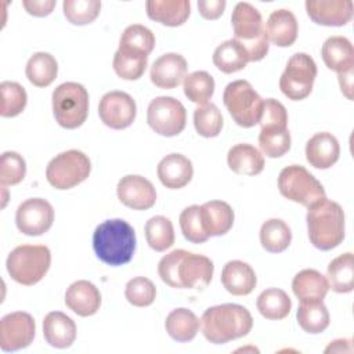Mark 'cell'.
<instances>
[{
	"mask_svg": "<svg viewBox=\"0 0 354 354\" xmlns=\"http://www.w3.org/2000/svg\"><path fill=\"white\" fill-rule=\"evenodd\" d=\"M213 271L214 266L209 257L184 249L171 250L158 264L160 279L176 289H205Z\"/></svg>",
	"mask_w": 354,
	"mask_h": 354,
	"instance_id": "6da1fadb",
	"label": "cell"
},
{
	"mask_svg": "<svg viewBox=\"0 0 354 354\" xmlns=\"http://www.w3.org/2000/svg\"><path fill=\"white\" fill-rule=\"evenodd\" d=\"M253 326L249 310L241 304L224 303L209 307L201 318L205 339L214 344H224L246 336Z\"/></svg>",
	"mask_w": 354,
	"mask_h": 354,
	"instance_id": "7a4b0ae2",
	"label": "cell"
},
{
	"mask_svg": "<svg viewBox=\"0 0 354 354\" xmlns=\"http://www.w3.org/2000/svg\"><path fill=\"white\" fill-rule=\"evenodd\" d=\"M134 228L123 218L105 220L93 234V249L97 257L108 266H123L136 252Z\"/></svg>",
	"mask_w": 354,
	"mask_h": 354,
	"instance_id": "3957f363",
	"label": "cell"
},
{
	"mask_svg": "<svg viewBox=\"0 0 354 354\" xmlns=\"http://www.w3.org/2000/svg\"><path fill=\"white\" fill-rule=\"evenodd\" d=\"M307 231L310 242L319 250H332L344 239V212L330 199H321L308 207Z\"/></svg>",
	"mask_w": 354,
	"mask_h": 354,
	"instance_id": "277c9868",
	"label": "cell"
},
{
	"mask_svg": "<svg viewBox=\"0 0 354 354\" xmlns=\"http://www.w3.org/2000/svg\"><path fill=\"white\" fill-rule=\"evenodd\" d=\"M234 39L248 51L249 62L263 59L268 53V37L260 11L246 1H239L231 15Z\"/></svg>",
	"mask_w": 354,
	"mask_h": 354,
	"instance_id": "5b68a950",
	"label": "cell"
},
{
	"mask_svg": "<svg viewBox=\"0 0 354 354\" xmlns=\"http://www.w3.org/2000/svg\"><path fill=\"white\" fill-rule=\"evenodd\" d=\"M261 130L259 145L268 158H279L290 149V133L288 130L286 108L275 98H267L260 119Z\"/></svg>",
	"mask_w": 354,
	"mask_h": 354,
	"instance_id": "8992f818",
	"label": "cell"
},
{
	"mask_svg": "<svg viewBox=\"0 0 354 354\" xmlns=\"http://www.w3.org/2000/svg\"><path fill=\"white\" fill-rule=\"evenodd\" d=\"M51 264V252L44 245H19L11 250L6 266L10 277L25 286L43 279Z\"/></svg>",
	"mask_w": 354,
	"mask_h": 354,
	"instance_id": "52a82bcc",
	"label": "cell"
},
{
	"mask_svg": "<svg viewBox=\"0 0 354 354\" xmlns=\"http://www.w3.org/2000/svg\"><path fill=\"white\" fill-rule=\"evenodd\" d=\"M224 105L241 127H253L260 123L264 100L248 80H235L227 84L223 94Z\"/></svg>",
	"mask_w": 354,
	"mask_h": 354,
	"instance_id": "ba28073f",
	"label": "cell"
},
{
	"mask_svg": "<svg viewBox=\"0 0 354 354\" xmlns=\"http://www.w3.org/2000/svg\"><path fill=\"white\" fill-rule=\"evenodd\" d=\"M53 112L64 129L80 127L88 113V93L83 84L65 82L53 91Z\"/></svg>",
	"mask_w": 354,
	"mask_h": 354,
	"instance_id": "9c48e42d",
	"label": "cell"
},
{
	"mask_svg": "<svg viewBox=\"0 0 354 354\" xmlns=\"http://www.w3.org/2000/svg\"><path fill=\"white\" fill-rule=\"evenodd\" d=\"M278 189L282 196L307 209L326 198L322 184L300 165H290L281 170L278 176Z\"/></svg>",
	"mask_w": 354,
	"mask_h": 354,
	"instance_id": "30bf717a",
	"label": "cell"
},
{
	"mask_svg": "<svg viewBox=\"0 0 354 354\" xmlns=\"http://www.w3.org/2000/svg\"><path fill=\"white\" fill-rule=\"evenodd\" d=\"M91 171L88 156L77 149H68L54 156L46 169L48 184L57 189H69L83 183Z\"/></svg>",
	"mask_w": 354,
	"mask_h": 354,
	"instance_id": "8fae6325",
	"label": "cell"
},
{
	"mask_svg": "<svg viewBox=\"0 0 354 354\" xmlns=\"http://www.w3.org/2000/svg\"><path fill=\"white\" fill-rule=\"evenodd\" d=\"M315 77V61L306 53H296L288 59L279 77V88L289 100L300 101L310 95Z\"/></svg>",
	"mask_w": 354,
	"mask_h": 354,
	"instance_id": "7c38bea8",
	"label": "cell"
},
{
	"mask_svg": "<svg viewBox=\"0 0 354 354\" xmlns=\"http://www.w3.org/2000/svg\"><path fill=\"white\" fill-rule=\"evenodd\" d=\"M147 122L155 133L165 137H173L184 130L187 111L174 97H155L148 105Z\"/></svg>",
	"mask_w": 354,
	"mask_h": 354,
	"instance_id": "4fadbf2b",
	"label": "cell"
},
{
	"mask_svg": "<svg viewBox=\"0 0 354 354\" xmlns=\"http://www.w3.org/2000/svg\"><path fill=\"white\" fill-rule=\"evenodd\" d=\"M54 221V209L43 198H29L24 201L15 213L18 230L29 236H37L47 232Z\"/></svg>",
	"mask_w": 354,
	"mask_h": 354,
	"instance_id": "5bb4252c",
	"label": "cell"
},
{
	"mask_svg": "<svg viewBox=\"0 0 354 354\" xmlns=\"http://www.w3.org/2000/svg\"><path fill=\"white\" fill-rule=\"evenodd\" d=\"M36 324L30 314L15 311L0 321V347L3 351H17L28 347L35 337Z\"/></svg>",
	"mask_w": 354,
	"mask_h": 354,
	"instance_id": "9a60e30c",
	"label": "cell"
},
{
	"mask_svg": "<svg viewBox=\"0 0 354 354\" xmlns=\"http://www.w3.org/2000/svg\"><path fill=\"white\" fill-rule=\"evenodd\" d=\"M98 115L105 126L122 130L134 122L137 105L133 97L124 91H108L100 100Z\"/></svg>",
	"mask_w": 354,
	"mask_h": 354,
	"instance_id": "2e32d148",
	"label": "cell"
},
{
	"mask_svg": "<svg viewBox=\"0 0 354 354\" xmlns=\"http://www.w3.org/2000/svg\"><path fill=\"white\" fill-rule=\"evenodd\" d=\"M119 201L134 210L151 209L156 202V189L153 184L138 174L122 177L116 187Z\"/></svg>",
	"mask_w": 354,
	"mask_h": 354,
	"instance_id": "e0dca14e",
	"label": "cell"
},
{
	"mask_svg": "<svg viewBox=\"0 0 354 354\" xmlns=\"http://www.w3.org/2000/svg\"><path fill=\"white\" fill-rule=\"evenodd\" d=\"M351 0H307L308 17L318 25L343 26L353 18Z\"/></svg>",
	"mask_w": 354,
	"mask_h": 354,
	"instance_id": "ac0fdd59",
	"label": "cell"
},
{
	"mask_svg": "<svg viewBox=\"0 0 354 354\" xmlns=\"http://www.w3.org/2000/svg\"><path fill=\"white\" fill-rule=\"evenodd\" d=\"M188 64L178 53H166L156 58L151 66V82L165 90L177 87L187 76Z\"/></svg>",
	"mask_w": 354,
	"mask_h": 354,
	"instance_id": "d6986e66",
	"label": "cell"
},
{
	"mask_svg": "<svg viewBox=\"0 0 354 354\" xmlns=\"http://www.w3.org/2000/svg\"><path fill=\"white\" fill-rule=\"evenodd\" d=\"M65 304L80 317L94 315L101 306V293L98 288L86 279L69 285L65 293Z\"/></svg>",
	"mask_w": 354,
	"mask_h": 354,
	"instance_id": "ffe728a7",
	"label": "cell"
},
{
	"mask_svg": "<svg viewBox=\"0 0 354 354\" xmlns=\"http://www.w3.org/2000/svg\"><path fill=\"white\" fill-rule=\"evenodd\" d=\"M340 155V145L337 138L328 133H315L306 144V158L307 162L315 169H329L332 167Z\"/></svg>",
	"mask_w": 354,
	"mask_h": 354,
	"instance_id": "44dd1931",
	"label": "cell"
},
{
	"mask_svg": "<svg viewBox=\"0 0 354 354\" xmlns=\"http://www.w3.org/2000/svg\"><path fill=\"white\" fill-rule=\"evenodd\" d=\"M156 173L166 188L180 189L192 180L194 166L187 156L181 153H169L158 163Z\"/></svg>",
	"mask_w": 354,
	"mask_h": 354,
	"instance_id": "7402d4cb",
	"label": "cell"
},
{
	"mask_svg": "<svg viewBox=\"0 0 354 354\" xmlns=\"http://www.w3.org/2000/svg\"><path fill=\"white\" fill-rule=\"evenodd\" d=\"M221 283L231 295L246 296L256 288L257 277L252 266L248 263L241 260H231L223 267Z\"/></svg>",
	"mask_w": 354,
	"mask_h": 354,
	"instance_id": "603a6c76",
	"label": "cell"
},
{
	"mask_svg": "<svg viewBox=\"0 0 354 354\" xmlns=\"http://www.w3.org/2000/svg\"><path fill=\"white\" fill-rule=\"evenodd\" d=\"M43 336L55 348H68L76 339V325L61 311H51L43 321Z\"/></svg>",
	"mask_w": 354,
	"mask_h": 354,
	"instance_id": "cb8c5ba5",
	"label": "cell"
},
{
	"mask_svg": "<svg viewBox=\"0 0 354 354\" xmlns=\"http://www.w3.org/2000/svg\"><path fill=\"white\" fill-rule=\"evenodd\" d=\"M266 32L268 41L278 47H289L297 39V19L295 14L286 8L275 10L267 19Z\"/></svg>",
	"mask_w": 354,
	"mask_h": 354,
	"instance_id": "d4e9b609",
	"label": "cell"
},
{
	"mask_svg": "<svg viewBox=\"0 0 354 354\" xmlns=\"http://www.w3.org/2000/svg\"><path fill=\"white\" fill-rule=\"evenodd\" d=\"M325 65L337 73L354 69V48L351 41L344 36H330L321 48Z\"/></svg>",
	"mask_w": 354,
	"mask_h": 354,
	"instance_id": "484cf974",
	"label": "cell"
},
{
	"mask_svg": "<svg viewBox=\"0 0 354 354\" xmlns=\"http://www.w3.org/2000/svg\"><path fill=\"white\" fill-rule=\"evenodd\" d=\"M145 8L151 19L166 26L183 25L191 12L188 0H148Z\"/></svg>",
	"mask_w": 354,
	"mask_h": 354,
	"instance_id": "4316f807",
	"label": "cell"
},
{
	"mask_svg": "<svg viewBox=\"0 0 354 354\" xmlns=\"http://www.w3.org/2000/svg\"><path fill=\"white\" fill-rule=\"evenodd\" d=\"M292 290L300 301H319L324 300L329 283L326 277L314 268L299 271L292 281Z\"/></svg>",
	"mask_w": 354,
	"mask_h": 354,
	"instance_id": "83f0119b",
	"label": "cell"
},
{
	"mask_svg": "<svg viewBox=\"0 0 354 354\" xmlns=\"http://www.w3.org/2000/svg\"><path fill=\"white\" fill-rule=\"evenodd\" d=\"M203 228L209 236L227 234L234 224V210L224 201H210L201 206Z\"/></svg>",
	"mask_w": 354,
	"mask_h": 354,
	"instance_id": "f1b7e54d",
	"label": "cell"
},
{
	"mask_svg": "<svg viewBox=\"0 0 354 354\" xmlns=\"http://www.w3.org/2000/svg\"><path fill=\"white\" fill-rule=\"evenodd\" d=\"M230 169L242 176H257L264 169L263 153L250 144H236L227 155Z\"/></svg>",
	"mask_w": 354,
	"mask_h": 354,
	"instance_id": "f546056e",
	"label": "cell"
},
{
	"mask_svg": "<svg viewBox=\"0 0 354 354\" xmlns=\"http://www.w3.org/2000/svg\"><path fill=\"white\" fill-rule=\"evenodd\" d=\"M249 62L246 48L235 39H230L218 44L213 53V64L224 73L242 71Z\"/></svg>",
	"mask_w": 354,
	"mask_h": 354,
	"instance_id": "4dcf8cb0",
	"label": "cell"
},
{
	"mask_svg": "<svg viewBox=\"0 0 354 354\" xmlns=\"http://www.w3.org/2000/svg\"><path fill=\"white\" fill-rule=\"evenodd\" d=\"M201 326L198 317L188 308H174L166 317L165 328L171 339L176 342H191Z\"/></svg>",
	"mask_w": 354,
	"mask_h": 354,
	"instance_id": "1f68e13d",
	"label": "cell"
},
{
	"mask_svg": "<svg viewBox=\"0 0 354 354\" xmlns=\"http://www.w3.org/2000/svg\"><path fill=\"white\" fill-rule=\"evenodd\" d=\"M329 289L336 293H348L354 289V256L351 252L333 259L326 270Z\"/></svg>",
	"mask_w": 354,
	"mask_h": 354,
	"instance_id": "d6a6232c",
	"label": "cell"
},
{
	"mask_svg": "<svg viewBox=\"0 0 354 354\" xmlns=\"http://www.w3.org/2000/svg\"><path fill=\"white\" fill-rule=\"evenodd\" d=\"M25 73L28 80L36 87L50 86L58 73V64L55 58L44 51L35 53L26 62Z\"/></svg>",
	"mask_w": 354,
	"mask_h": 354,
	"instance_id": "836d02e7",
	"label": "cell"
},
{
	"mask_svg": "<svg viewBox=\"0 0 354 354\" xmlns=\"http://www.w3.org/2000/svg\"><path fill=\"white\" fill-rule=\"evenodd\" d=\"M297 322L300 328L311 335L324 332L330 322L329 311L324 304V300L319 301H300L297 308Z\"/></svg>",
	"mask_w": 354,
	"mask_h": 354,
	"instance_id": "e575fe53",
	"label": "cell"
},
{
	"mask_svg": "<svg viewBox=\"0 0 354 354\" xmlns=\"http://www.w3.org/2000/svg\"><path fill=\"white\" fill-rule=\"evenodd\" d=\"M259 313L267 319H283L292 308V300L288 293L278 288L263 290L256 301Z\"/></svg>",
	"mask_w": 354,
	"mask_h": 354,
	"instance_id": "d590c367",
	"label": "cell"
},
{
	"mask_svg": "<svg viewBox=\"0 0 354 354\" xmlns=\"http://www.w3.org/2000/svg\"><path fill=\"white\" fill-rule=\"evenodd\" d=\"M292 242V231L281 218H268L260 228V243L270 253H281Z\"/></svg>",
	"mask_w": 354,
	"mask_h": 354,
	"instance_id": "8d00e7d4",
	"label": "cell"
},
{
	"mask_svg": "<svg viewBox=\"0 0 354 354\" xmlns=\"http://www.w3.org/2000/svg\"><path fill=\"white\" fill-rule=\"evenodd\" d=\"M153 47H155L153 33L151 32V29L140 24L129 25L123 30L119 40V50L141 54L147 57L151 54Z\"/></svg>",
	"mask_w": 354,
	"mask_h": 354,
	"instance_id": "74e56055",
	"label": "cell"
},
{
	"mask_svg": "<svg viewBox=\"0 0 354 354\" xmlns=\"http://www.w3.org/2000/svg\"><path fill=\"white\" fill-rule=\"evenodd\" d=\"M144 231L149 248L155 252H165L174 243L173 223L165 216L151 217L145 223Z\"/></svg>",
	"mask_w": 354,
	"mask_h": 354,
	"instance_id": "f35d334b",
	"label": "cell"
},
{
	"mask_svg": "<svg viewBox=\"0 0 354 354\" xmlns=\"http://www.w3.org/2000/svg\"><path fill=\"white\" fill-rule=\"evenodd\" d=\"M185 97L198 104L205 105L214 93V79L206 71H195L187 75L183 80Z\"/></svg>",
	"mask_w": 354,
	"mask_h": 354,
	"instance_id": "ab89813d",
	"label": "cell"
},
{
	"mask_svg": "<svg viewBox=\"0 0 354 354\" xmlns=\"http://www.w3.org/2000/svg\"><path fill=\"white\" fill-rule=\"evenodd\" d=\"M113 71L116 75L124 80L140 79L148 65V57L134 53H127L123 50H116L113 55Z\"/></svg>",
	"mask_w": 354,
	"mask_h": 354,
	"instance_id": "60d3db41",
	"label": "cell"
},
{
	"mask_svg": "<svg viewBox=\"0 0 354 354\" xmlns=\"http://www.w3.org/2000/svg\"><path fill=\"white\" fill-rule=\"evenodd\" d=\"M0 94H1L0 115L3 118H14L25 109L28 102V95L25 88L19 83L10 82V80L1 82Z\"/></svg>",
	"mask_w": 354,
	"mask_h": 354,
	"instance_id": "b9f144b4",
	"label": "cell"
},
{
	"mask_svg": "<svg viewBox=\"0 0 354 354\" xmlns=\"http://www.w3.org/2000/svg\"><path fill=\"white\" fill-rule=\"evenodd\" d=\"M223 122L220 109L212 102L199 105L194 112V126L202 137H217L223 129Z\"/></svg>",
	"mask_w": 354,
	"mask_h": 354,
	"instance_id": "7bdbcfd3",
	"label": "cell"
},
{
	"mask_svg": "<svg viewBox=\"0 0 354 354\" xmlns=\"http://www.w3.org/2000/svg\"><path fill=\"white\" fill-rule=\"evenodd\" d=\"M180 228L184 238L192 243H203L210 238L203 228L201 206L198 205H191L180 213Z\"/></svg>",
	"mask_w": 354,
	"mask_h": 354,
	"instance_id": "ee69618b",
	"label": "cell"
},
{
	"mask_svg": "<svg viewBox=\"0 0 354 354\" xmlns=\"http://www.w3.org/2000/svg\"><path fill=\"white\" fill-rule=\"evenodd\" d=\"M64 14L73 25L91 24L100 14L101 1L98 0H65Z\"/></svg>",
	"mask_w": 354,
	"mask_h": 354,
	"instance_id": "f6af8a7d",
	"label": "cell"
},
{
	"mask_svg": "<svg viewBox=\"0 0 354 354\" xmlns=\"http://www.w3.org/2000/svg\"><path fill=\"white\" fill-rule=\"evenodd\" d=\"M124 296L127 301L136 307H148L155 301L156 288L151 279L134 277L126 283Z\"/></svg>",
	"mask_w": 354,
	"mask_h": 354,
	"instance_id": "bcb514c9",
	"label": "cell"
},
{
	"mask_svg": "<svg viewBox=\"0 0 354 354\" xmlns=\"http://www.w3.org/2000/svg\"><path fill=\"white\" fill-rule=\"evenodd\" d=\"M26 174L24 158L14 151H6L0 158V183L1 185H17Z\"/></svg>",
	"mask_w": 354,
	"mask_h": 354,
	"instance_id": "7dc6e473",
	"label": "cell"
},
{
	"mask_svg": "<svg viewBox=\"0 0 354 354\" xmlns=\"http://www.w3.org/2000/svg\"><path fill=\"white\" fill-rule=\"evenodd\" d=\"M225 4L227 3L224 0H199L198 8L203 18L217 19L224 12Z\"/></svg>",
	"mask_w": 354,
	"mask_h": 354,
	"instance_id": "c3c4849f",
	"label": "cell"
},
{
	"mask_svg": "<svg viewBox=\"0 0 354 354\" xmlns=\"http://www.w3.org/2000/svg\"><path fill=\"white\" fill-rule=\"evenodd\" d=\"M55 0H24L22 6L24 8L35 17H46L51 14L53 8L55 7Z\"/></svg>",
	"mask_w": 354,
	"mask_h": 354,
	"instance_id": "681fc988",
	"label": "cell"
},
{
	"mask_svg": "<svg viewBox=\"0 0 354 354\" xmlns=\"http://www.w3.org/2000/svg\"><path fill=\"white\" fill-rule=\"evenodd\" d=\"M354 71V69H353ZM353 71H347L344 73H337L339 84L342 88V93L348 98L353 100Z\"/></svg>",
	"mask_w": 354,
	"mask_h": 354,
	"instance_id": "f907efd6",
	"label": "cell"
}]
</instances>
